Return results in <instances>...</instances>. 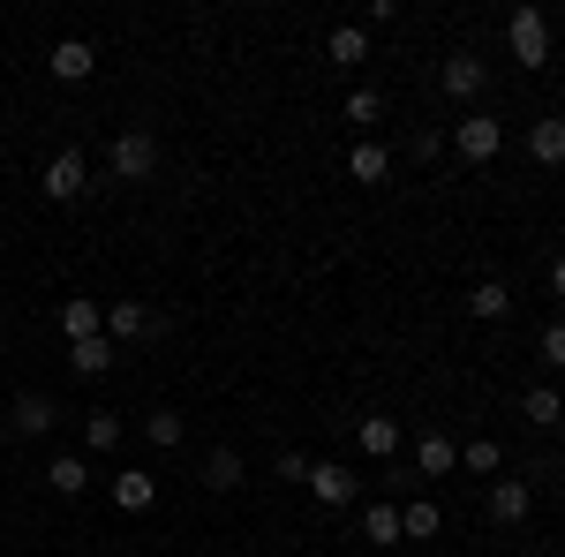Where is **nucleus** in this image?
Wrapping results in <instances>:
<instances>
[{
    "label": "nucleus",
    "instance_id": "obj_1",
    "mask_svg": "<svg viewBox=\"0 0 565 557\" xmlns=\"http://www.w3.org/2000/svg\"><path fill=\"white\" fill-rule=\"evenodd\" d=\"M505 39H513V61H521V68H543V61H551V15H543V8H513Z\"/></svg>",
    "mask_w": 565,
    "mask_h": 557
},
{
    "label": "nucleus",
    "instance_id": "obj_2",
    "mask_svg": "<svg viewBox=\"0 0 565 557\" xmlns=\"http://www.w3.org/2000/svg\"><path fill=\"white\" fill-rule=\"evenodd\" d=\"M106 167H114V181H151V167H159V143L143 129H121L114 143H106Z\"/></svg>",
    "mask_w": 565,
    "mask_h": 557
},
{
    "label": "nucleus",
    "instance_id": "obj_3",
    "mask_svg": "<svg viewBox=\"0 0 565 557\" xmlns=\"http://www.w3.org/2000/svg\"><path fill=\"white\" fill-rule=\"evenodd\" d=\"M452 151H460V159H468V167H490V159H498V151H505V129H498V121H490V114H468V121H460V129H452Z\"/></svg>",
    "mask_w": 565,
    "mask_h": 557
},
{
    "label": "nucleus",
    "instance_id": "obj_4",
    "mask_svg": "<svg viewBox=\"0 0 565 557\" xmlns=\"http://www.w3.org/2000/svg\"><path fill=\"white\" fill-rule=\"evenodd\" d=\"M309 497L340 513V505H354V497H362V482H354V468H340V460H317V468H309Z\"/></svg>",
    "mask_w": 565,
    "mask_h": 557
},
{
    "label": "nucleus",
    "instance_id": "obj_5",
    "mask_svg": "<svg viewBox=\"0 0 565 557\" xmlns=\"http://www.w3.org/2000/svg\"><path fill=\"white\" fill-rule=\"evenodd\" d=\"M39 189L53 196V204H76V196L90 189V167H84V151H61V159L45 167V181H39Z\"/></svg>",
    "mask_w": 565,
    "mask_h": 557
},
{
    "label": "nucleus",
    "instance_id": "obj_6",
    "mask_svg": "<svg viewBox=\"0 0 565 557\" xmlns=\"http://www.w3.org/2000/svg\"><path fill=\"white\" fill-rule=\"evenodd\" d=\"M159 332V317L143 309V301H106V340L129 346V340H151Z\"/></svg>",
    "mask_w": 565,
    "mask_h": 557
},
{
    "label": "nucleus",
    "instance_id": "obj_7",
    "mask_svg": "<svg viewBox=\"0 0 565 557\" xmlns=\"http://www.w3.org/2000/svg\"><path fill=\"white\" fill-rule=\"evenodd\" d=\"M45 68H53V84H84L90 68H98V53H90L84 39H61L53 53H45Z\"/></svg>",
    "mask_w": 565,
    "mask_h": 557
},
{
    "label": "nucleus",
    "instance_id": "obj_8",
    "mask_svg": "<svg viewBox=\"0 0 565 557\" xmlns=\"http://www.w3.org/2000/svg\"><path fill=\"white\" fill-rule=\"evenodd\" d=\"M114 505H121V513H151V505H159V474L121 468L114 474Z\"/></svg>",
    "mask_w": 565,
    "mask_h": 557
},
{
    "label": "nucleus",
    "instance_id": "obj_9",
    "mask_svg": "<svg viewBox=\"0 0 565 557\" xmlns=\"http://www.w3.org/2000/svg\"><path fill=\"white\" fill-rule=\"evenodd\" d=\"M527 513H535V490L527 482H490V519L498 527H521Z\"/></svg>",
    "mask_w": 565,
    "mask_h": 557
},
{
    "label": "nucleus",
    "instance_id": "obj_10",
    "mask_svg": "<svg viewBox=\"0 0 565 557\" xmlns=\"http://www.w3.org/2000/svg\"><path fill=\"white\" fill-rule=\"evenodd\" d=\"M437 84L452 90V98H482V53H445Z\"/></svg>",
    "mask_w": 565,
    "mask_h": 557
},
{
    "label": "nucleus",
    "instance_id": "obj_11",
    "mask_svg": "<svg viewBox=\"0 0 565 557\" xmlns=\"http://www.w3.org/2000/svg\"><path fill=\"white\" fill-rule=\"evenodd\" d=\"M415 468L430 474V482H437V474H452V468H460V444H452L445 429H423V437H415Z\"/></svg>",
    "mask_w": 565,
    "mask_h": 557
},
{
    "label": "nucleus",
    "instance_id": "obj_12",
    "mask_svg": "<svg viewBox=\"0 0 565 557\" xmlns=\"http://www.w3.org/2000/svg\"><path fill=\"white\" fill-rule=\"evenodd\" d=\"M106 332V309L98 301H61V340L76 346V340H98Z\"/></svg>",
    "mask_w": 565,
    "mask_h": 557
},
{
    "label": "nucleus",
    "instance_id": "obj_13",
    "mask_svg": "<svg viewBox=\"0 0 565 557\" xmlns=\"http://www.w3.org/2000/svg\"><path fill=\"white\" fill-rule=\"evenodd\" d=\"M527 159L535 167H565V121H527Z\"/></svg>",
    "mask_w": 565,
    "mask_h": 557
},
{
    "label": "nucleus",
    "instance_id": "obj_14",
    "mask_svg": "<svg viewBox=\"0 0 565 557\" xmlns=\"http://www.w3.org/2000/svg\"><path fill=\"white\" fill-rule=\"evenodd\" d=\"M348 173L362 181V189H377V181L392 173V151H385V143H370V136H362V143L348 151Z\"/></svg>",
    "mask_w": 565,
    "mask_h": 557
},
{
    "label": "nucleus",
    "instance_id": "obj_15",
    "mask_svg": "<svg viewBox=\"0 0 565 557\" xmlns=\"http://www.w3.org/2000/svg\"><path fill=\"white\" fill-rule=\"evenodd\" d=\"M68 362H76L84 377H106V369L121 362V346H114V340H106V332H98V340H76V346H68Z\"/></svg>",
    "mask_w": 565,
    "mask_h": 557
},
{
    "label": "nucleus",
    "instance_id": "obj_16",
    "mask_svg": "<svg viewBox=\"0 0 565 557\" xmlns=\"http://www.w3.org/2000/svg\"><path fill=\"white\" fill-rule=\"evenodd\" d=\"M53 422H61V415H53L45 392H23V399H15V437H45Z\"/></svg>",
    "mask_w": 565,
    "mask_h": 557
},
{
    "label": "nucleus",
    "instance_id": "obj_17",
    "mask_svg": "<svg viewBox=\"0 0 565 557\" xmlns=\"http://www.w3.org/2000/svg\"><path fill=\"white\" fill-rule=\"evenodd\" d=\"M399 444H407V429L392 422V415H370V422H362V452H370V460H392Z\"/></svg>",
    "mask_w": 565,
    "mask_h": 557
},
{
    "label": "nucleus",
    "instance_id": "obj_18",
    "mask_svg": "<svg viewBox=\"0 0 565 557\" xmlns=\"http://www.w3.org/2000/svg\"><path fill=\"white\" fill-rule=\"evenodd\" d=\"M324 53H332L340 68H362V61H370V39H362V23H340V31L324 39Z\"/></svg>",
    "mask_w": 565,
    "mask_h": 557
},
{
    "label": "nucleus",
    "instance_id": "obj_19",
    "mask_svg": "<svg viewBox=\"0 0 565 557\" xmlns=\"http://www.w3.org/2000/svg\"><path fill=\"white\" fill-rule=\"evenodd\" d=\"M84 444L90 452H114V444H121V415H114V407H90L84 415Z\"/></svg>",
    "mask_w": 565,
    "mask_h": 557
},
{
    "label": "nucleus",
    "instance_id": "obj_20",
    "mask_svg": "<svg viewBox=\"0 0 565 557\" xmlns=\"http://www.w3.org/2000/svg\"><path fill=\"white\" fill-rule=\"evenodd\" d=\"M45 482H53L61 497H84V490H90V468H84V460H76V452H61V460L45 468Z\"/></svg>",
    "mask_w": 565,
    "mask_h": 557
},
{
    "label": "nucleus",
    "instance_id": "obj_21",
    "mask_svg": "<svg viewBox=\"0 0 565 557\" xmlns=\"http://www.w3.org/2000/svg\"><path fill=\"white\" fill-rule=\"evenodd\" d=\"M437 527H445V513H437L430 497H415V505H399V535H415V543H430Z\"/></svg>",
    "mask_w": 565,
    "mask_h": 557
},
{
    "label": "nucleus",
    "instance_id": "obj_22",
    "mask_svg": "<svg viewBox=\"0 0 565 557\" xmlns=\"http://www.w3.org/2000/svg\"><path fill=\"white\" fill-rule=\"evenodd\" d=\"M460 468H468V474H498V468H505V444H498V437H476V444H460Z\"/></svg>",
    "mask_w": 565,
    "mask_h": 557
},
{
    "label": "nucleus",
    "instance_id": "obj_23",
    "mask_svg": "<svg viewBox=\"0 0 565 557\" xmlns=\"http://www.w3.org/2000/svg\"><path fill=\"white\" fill-rule=\"evenodd\" d=\"M468 309H476L482 324H498V317H505V309H513V294H505V287H498V279H482L476 294H468Z\"/></svg>",
    "mask_w": 565,
    "mask_h": 557
},
{
    "label": "nucleus",
    "instance_id": "obj_24",
    "mask_svg": "<svg viewBox=\"0 0 565 557\" xmlns=\"http://www.w3.org/2000/svg\"><path fill=\"white\" fill-rule=\"evenodd\" d=\"M204 490H242V460H234L226 444H218L212 460H204Z\"/></svg>",
    "mask_w": 565,
    "mask_h": 557
},
{
    "label": "nucleus",
    "instance_id": "obj_25",
    "mask_svg": "<svg viewBox=\"0 0 565 557\" xmlns=\"http://www.w3.org/2000/svg\"><path fill=\"white\" fill-rule=\"evenodd\" d=\"M143 437H151L159 452H174V444H181V415H174V407H159V415H143Z\"/></svg>",
    "mask_w": 565,
    "mask_h": 557
},
{
    "label": "nucleus",
    "instance_id": "obj_26",
    "mask_svg": "<svg viewBox=\"0 0 565 557\" xmlns=\"http://www.w3.org/2000/svg\"><path fill=\"white\" fill-rule=\"evenodd\" d=\"M362 527H370V543H399V505H370Z\"/></svg>",
    "mask_w": 565,
    "mask_h": 557
},
{
    "label": "nucleus",
    "instance_id": "obj_27",
    "mask_svg": "<svg viewBox=\"0 0 565 557\" xmlns=\"http://www.w3.org/2000/svg\"><path fill=\"white\" fill-rule=\"evenodd\" d=\"M521 407H527V422H558V415H565V399H558L551 385H535V392L521 399Z\"/></svg>",
    "mask_w": 565,
    "mask_h": 557
},
{
    "label": "nucleus",
    "instance_id": "obj_28",
    "mask_svg": "<svg viewBox=\"0 0 565 557\" xmlns=\"http://www.w3.org/2000/svg\"><path fill=\"white\" fill-rule=\"evenodd\" d=\"M377 114H385V98H377L370 84H354V90H348V121H362V129H370Z\"/></svg>",
    "mask_w": 565,
    "mask_h": 557
},
{
    "label": "nucleus",
    "instance_id": "obj_29",
    "mask_svg": "<svg viewBox=\"0 0 565 557\" xmlns=\"http://www.w3.org/2000/svg\"><path fill=\"white\" fill-rule=\"evenodd\" d=\"M535 346H543L551 369H565V317H558V324H543V340H535Z\"/></svg>",
    "mask_w": 565,
    "mask_h": 557
},
{
    "label": "nucleus",
    "instance_id": "obj_30",
    "mask_svg": "<svg viewBox=\"0 0 565 557\" xmlns=\"http://www.w3.org/2000/svg\"><path fill=\"white\" fill-rule=\"evenodd\" d=\"M309 468H317V460H302V452H279V482H309Z\"/></svg>",
    "mask_w": 565,
    "mask_h": 557
},
{
    "label": "nucleus",
    "instance_id": "obj_31",
    "mask_svg": "<svg viewBox=\"0 0 565 557\" xmlns=\"http://www.w3.org/2000/svg\"><path fill=\"white\" fill-rule=\"evenodd\" d=\"M551 294H558V301H565V257H558V264H551Z\"/></svg>",
    "mask_w": 565,
    "mask_h": 557
},
{
    "label": "nucleus",
    "instance_id": "obj_32",
    "mask_svg": "<svg viewBox=\"0 0 565 557\" xmlns=\"http://www.w3.org/2000/svg\"><path fill=\"white\" fill-rule=\"evenodd\" d=\"M68 557H90V550H68Z\"/></svg>",
    "mask_w": 565,
    "mask_h": 557
},
{
    "label": "nucleus",
    "instance_id": "obj_33",
    "mask_svg": "<svg viewBox=\"0 0 565 557\" xmlns=\"http://www.w3.org/2000/svg\"><path fill=\"white\" fill-rule=\"evenodd\" d=\"M121 557H136V550H121Z\"/></svg>",
    "mask_w": 565,
    "mask_h": 557
}]
</instances>
